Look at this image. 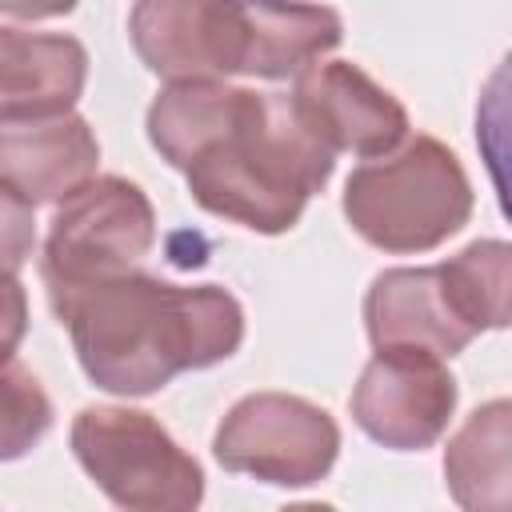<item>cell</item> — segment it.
<instances>
[{"mask_svg": "<svg viewBox=\"0 0 512 512\" xmlns=\"http://www.w3.org/2000/svg\"><path fill=\"white\" fill-rule=\"evenodd\" d=\"M52 316L84 376L112 396H152L244 344V308L224 284H172L140 268L68 296Z\"/></svg>", "mask_w": 512, "mask_h": 512, "instance_id": "6da1fadb", "label": "cell"}, {"mask_svg": "<svg viewBox=\"0 0 512 512\" xmlns=\"http://www.w3.org/2000/svg\"><path fill=\"white\" fill-rule=\"evenodd\" d=\"M332 168L336 156L300 124L288 92L244 88L232 124L184 168V180L208 216L280 236L324 192Z\"/></svg>", "mask_w": 512, "mask_h": 512, "instance_id": "7a4b0ae2", "label": "cell"}, {"mask_svg": "<svg viewBox=\"0 0 512 512\" xmlns=\"http://www.w3.org/2000/svg\"><path fill=\"white\" fill-rule=\"evenodd\" d=\"M340 208L364 244L388 256H420L472 220L476 192L460 156L444 140L416 132L396 152L352 168Z\"/></svg>", "mask_w": 512, "mask_h": 512, "instance_id": "3957f363", "label": "cell"}, {"mask_svg": "<svg viewBox=\"0 0 512 512\" xmlns=\"http://www.w3.org/2000/svg\"><path fill=\"white\" fill-rule=\"evenodd\" d=\"M68 444L120 512H200L204 504L200 460L144 408L88 404L72 416Z\"/></svg>", "mask_w": 512, "mask_h": 512, "instance_id": "277c9868", "label": "cell"}, {"mask_svg": "<svg viewBox=\"0 0 512 512\" xmlns=\"http://www.w3.org/2000/svg\"><path fill=\"white\" fill-rule=\"evenodd\" d=\"M156 248V208L148 192L128 176H92L52 212L48 240L40 252V280L48 304L136 272Z\"/></svg>", "mask_w": 512, "mask_h": 512, "instance_id": "5b68a950", "label": "cell"}, {"mask_svg": "<svg viewBox=\"0 0 512 512\" xmlns=\"http://www.w3.org/2000/svg\"><path fill=\"white\" fill-rule=\"evenodd\" d=\"M212 456L228 472L276 488L320 484L340 456L336 420L292 392H248L216 424Z\"/></svg>", "mask_w": 512, "mask_h": 512, "instance_id": "8992f818", "label": "cell"}, {"mask_svg": "<svg viewBox=\"0 0 512 512\" xmlns=\"http://www.w3.org/2000/svg\"><path fill=\"white\" fill-rule=\"evenodd\" d=\"M456 400L460 384L440 356L416 348H380L360 368L348 412L368 440L392 452H424L448 432Z\"/></svg>", "mask_w": 512, "mask_h": 512, "instance_id": "52a82bcc", "label": "cell"}, {"mask_svg": "<svg viewBox=\"0 0 512 512\" xmlns=\"http://www.w3.org/2000/svg\"><path fill=\"white\" fill-rule=\"evenodd\" d=\"M128 40L144 68L168 84L244 76L248 4L140 0L128 12Z\"/></svg>", "mask_w": 512, "mask_h": 512, "instance_id": "ba28073f", "label": "cell"}, {"mask_svg": "<svg viewBox=\"0 0 512 512\" xmlns=\"http://www.w3.org/2000/svg\"><path fill=\"white\" fill-rule=\"evenodd\" d=\"M292 112L332 152L380 160L408 140V108L352 60H320L292 80Z\"/></svg>", "mask_w": 512, "mask_h": 512, "instance_id": "9c48e42d", "label": "cell"}, {"mask_svg": "<svg viewBox=\"0 0 512 512\" xmlns=\"http://www.w3.org/2000/svg\"><path fill=\"white\" fill-rule=\"evenodd\" d=\"M100 140L76 112L52 120H0V188L28 208L60 204L96 176Z\"/></svg>", "mask_w": 512, "mask_h": 512, "instance_id": "30bf717a", "label": "cell"}, {"mask_svg": "<svg viewBox=\"0 0 512 512\" xmlns=\"http://www.w3.org/2000/svg\"><path fill=\"white\" fill-rule=\"evenodd\" d=\"M364 332L372 348H416L440 360L460 356L476 332L460 320L440 268H384L364 292Z\"/></svg>", "mask_w": 512, "mask_h": 512, "instance_id": "8fae6325", "label": "cell"}, {"mask_svg": "<svg viewBox=\"0 0 512 512\" xmlns=\"http://www.w3.org/2000/svg\"><path fill=\"white\" fill-rule=\"evenodd\" d=\"M88 84V48L68 32L0 24V120L68 116Z\"/></svg>", "mask_w": 512, "mask_h": 512, "instance_id": "7c38bea8", "label": "cell"}, {"mask_svg": "<svg viewBox=\"0 0 512 512\" xmlns=\"http://www.w3.org/2000/svg\"><path fill=\"white\" fill-rule=\"evenodd\" d=\"M512 404L504 396L480 404L444 448V484L464 512H512L508 496Z\"/></svg>", "mask_w": 512, "mask_h": 512, "instance_id": "4fadbf2b", "label": "cell"}, {"mask_svg": "<svg viewBox=\"0 0 512 512\" xmlns=\"http://www.w3.org/2000/svg\"><path fill=\"white\" fill-rule=\"evenodd\" d=\"M344 40L336 8L324 4H248V64L256 80H296Z\"/></svg>", "mask_w": 512, "mask_h": 512, "instance_id": "5bb4252c", "label": "cell"}, {"mask_svg": "<svg viewBox=\"0 0 512 512\" xmlns=\"http://www.w3.org/2000/svg\"><path fill=\"white\" fill-rule=\"evenodd\" d=\"M436 268L452 308L476 336L508 328V288H512L508 240H472L468 248L440 260Z\"/></svg>", "mask_w": 512, "mask_h": 512, "instance_id": "9a60e30c", "label": "cell"}, {"mask_svg": "<svg viewBox=\"0 0 512 512\" xmlns=\"http://www.w3.org/2000/svg\"><path fill=\"white\" fill-rule=\"evenodd\" d=\"M52 400L20 360L0 364V464L24 460L52 428Z\"/></svg>", "mask_w": 512, "mask_h": 512, "instance_id": "2e32d148", "label": "cell"}, {"mask_svg": "<svg viewBox=\"0 0 512 512\" xmlns=\"http://www.w3.org/2000/svg\"><path fill=\"white\" fill-rule=\"evenodd\" d=\"M36 256V208L0 188V276H16Z\"/></svg>", "mask_w": 512, "mask_h": 512, "instance_id": "e0dca14e", "label": "cell"}, {"mask_svg": "<svg viewBox=\"0 0 512 512\" xmlns=\"http://www.w3.org/2000/svg\"><path fill=\"white\" fill-rule=\"evenodd\" d=\"M24 336H28V292L20 276H0V364L16 360Z\"/></svg>", "mask_w": 512, "mask_h": 512, "instance_id": "ac0fdd59", "label": "cell"}, {"mask_svg": "<svg viewBox=\"0 0 512 512\" xmlns=\"http://www.w3.org/2000/svg\"><path fill=\"white\" fill-rule=\"evenodd\" d=\"M280 512H336V508L324 500H300V504H284Z\"/></svg>", "mask_w": 512, "mask_h": 512, "instance_id": "d6986e66", "label": "cell"}]
</instances>
